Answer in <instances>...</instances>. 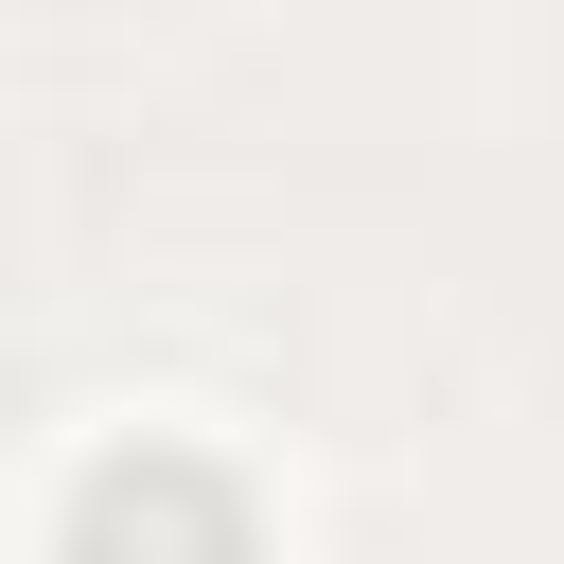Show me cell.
Listing matches in <instances>:
<instances>
[{"label":"cell","mask_w":564,"mask_h":564,"mask_svg":"<svg viewBox=\"0 0 564 564\" xmlns=\"http://www.w3.org/2000/svg\"><path fill=\"white\" fill-rule=\"evenodd\" d=\"M70 564H247V494L212 458H106L70 494Z\"/></svg>","instance_id":"cell-1"}]
</instances>
